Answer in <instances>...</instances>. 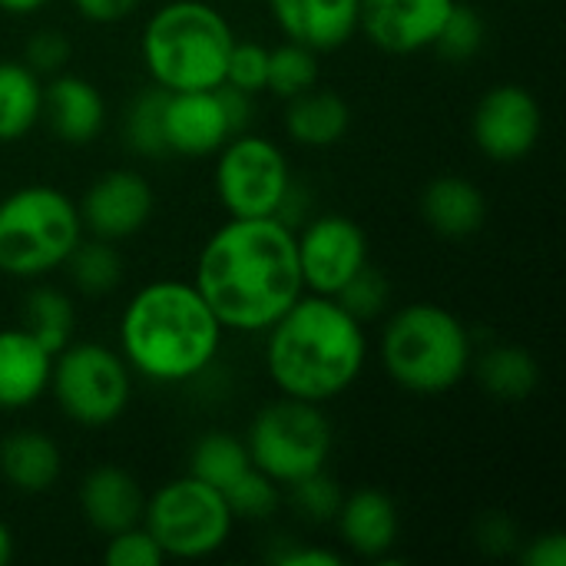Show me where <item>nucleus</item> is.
<instances>
[{"instance_id": "4468645a", "label": "nucleus", "mask_w": 566, "mask_h": 566, "mask_svg": "<svg viewBox=\"0 0 566 566\" xmlns=\"http://www.w3.org/2000/svg\"><path fill=\"white\" fill-rule=\"evenodd\" d=\"M458 0H358V30L385 53L408 56L434 46Z\"/></svg>"}, {"instance_id": "37998d69", "label": "nucleus", "mask_w": 566, "mask_h": 566, "mask_svg": "<svg viewBox=\"0 0 566 566\" xmlns=\"http://www.w3.org/2000/svg\"><path fill=\"white\" fill-rule=\"evenodd\" d=\"M46 3L50 0H0V10H7L13 17H27V13L40 10V7H46Z\"/></svg>"}, {"instance_id": "9d476101", "label": "nucleus", "mask_w": 566, "mask_h": 566, "mask_svg": "<svg viewBox=\"0 0 566 566\" xmlns=\"http://www.w3.org/2000/svg\"><path fill=\"white\" fill-rule=\"evenodd\" d=\"M289 186V159L272 139L245 129L222 143L216 163V196L232 219L275 216Z\"/></svg>"}, {"instance_id": "393cba45", "label": "nucleus", "mask_w": 566, "mask_h": 566, "mask_svg": "<svg viewBox=\"0 0 566 566\" xmlns=\"http://www.w3.org/2000/svg\"><path fill=\"white\" fill-rule=\"evenodd\" d=\"M478 381L501 401H524L541 385L537 358L521 345H494L478 358Z\"/></svg>"}, {"instance_id": "f8f14e48", "label": "nucleus", "mask_w": 566, "mask_h": 566, "mask_svg": "<svg viewBox=\"0 0 566 566\" xmlns=\"http://www.w3.org/2000/svg\"><path fill=\"white\" fill-rule=\"evenodd\" d=\"M471 133L484 156L497 163H514L537 146L544 133V109L527 86L501 83L481 96Z\"/></svg>"}, {"instance_id": "ddd939ff", "label": "nucleus", "mask_w": 566, "mask_h": 566, "mask_svg": "<svg viewBox=\"0 0 566 566\" xmlns=\"http://www.w3.org/2000/svg\"><path fill=\"white\" fill-rule=\"evenodd\" d=\"M83 232L96 239H129L153 216V186L133 169L103 172L76 202Z\"/></svg>"}, {"instance_id": "a878e982", "label": "nucleus", "mask_w": 566, "mask_h": 566, "mask_svg": "<svg viewBox=\"0 0 566 566\" xmlns=\"http://www.w3.org/2000/svg\"><path fill=\"white\" fill-rule=\"evenodd\" d=\"M23 328L50 355H60L73 342V328H76L73 302L60 289H50V285L33 289L27 295V305H23Z\"/></svg>"}, {"instance_id": "39448f33", "label": "nucleus", "mask_w": 566, "mask_h": 566, "mask_svg": "<svg viewBox=\"0 0 566 566\" xmlns=\"http://www.w3.org/2000/svg\"><path fill=\"white\" fill-rule=\"evenodd\" d=\"M381 361L398 388L411 395H444L471 371V332L454 312L431 302H415L388 318L381 335Z\"/></svg>"}, {"instance_id": "f03ea898", "label": "nucleus", "mask_w": 566, "mask_h": 566, "mask_svg": "<svg viewBox=\"0 0 566 566\" xmlns=\"http://www.w3.org/2000/svg\"><path fill=\"white\" fill-rule=\"evenodd\" d=\"M265 332V371L285 398L325 405L365 371V328L332 295L302 292Z\"/></svg>"}, {"instance_id": "c03bdc74", "label": "nucleus", "mask_w": 566, "mask_h": 566, "mask_svg": "<svg viewBox=\"0 0 566 566\" xmlns=\"http://www.w3.org/2000/svg\"><path fill=\"white\" fill-rule=\"evenodd\" d=\"M13 557V534H10V527L0 521V566L7 564Z\"/></svg>"}, {"instance_id": "0eeeda50", "label": "nucleus", "mask_w": 566, "mask_h": 566, "mask_svg": "<svg viewBox=\"0 0 566 566\" xmlns=\"http://www.w3.org/2000/svg\"><path fill=\"white\" fill-rule=\"evenodd\" d=\"M245 448L252 468L269 474L279 488H289L325 471L332 454V421L322 405L282 395L252 418Z\"/></svg>"}, {"instance_id": "f257e3e1", "label": "nucleus", "mask_w": 566, "mask_h": 566, "mask_svg": "<svg viewBox=\"0 0 566 566\" xmlns=\"http://www.w3.org/2000/svg\"><path fill=\"white\" fill-rule=\"evenodd\" d=\"M192 285L222 328L265 332L305 292L295 229L275 216H229L202 245Z\"/></svg>"}, {"instance_id": "9b49d317", "label": "nucleus", "mask_w": 566, "mask_h": 566, "mask_svg": "<svg viewBox=\"0 0 566 566\" xmlns=\"http://www.w3.org/2000/svg\"><path fill=\"white\" fill-rule=\"evenodd\" d=\"M295 249L302 282L315 295L335 298L368 265V239L361 226L338 212L308 219L302 232H295Z\"/></svg>"}, {"instance_id": "412c9836", "label": "nucleus", "mask_w": 566, "mask_h": 566, "mask_svg": "<svg viewBox=\"0 0 566 566\" xmlns=\"http://www.w3.org/2000/svg\"><path fill=\"white\" fill-rule=\"evenodd\" d=\"M63 474L60 444L43 431H13L0 444V478L20 494H46Z\"/></svg>"}, {"instance_id": "c9c22d12", "label": "nucleus", "mask_w": 566, "mask_h": 566, "mask_svg": "<svg viewBox=\"0 0 566 566\" xmlns=\"http://www.w3.org/2000/svg\"><path fill=\"white\" fill-rule=\"evenodd\" d=\"M103 560L106 566H159L166 560V554L159 551L153 534L143 524H136V527H126V531L106 537Z\"/></svg>"}, {"instance_id": "6ab92c4d", "label": "nucleus", "mask_w": 566, "mask_h": 566, "mask_svg": "<svg viewBox=\"0 0 566 566\" xmlns=\"http://www.w3.org/2000/svg\"><path fill=\"white\" fill-rule=\"evenodd\" d=\"M53 355L27 332H0V411H20L40 401L50 388Z\"/></svg>"}, {"instance_id": "c85d7f7f", "label": "nucleus", "mask_w": 566, "mask_h": 566, "mask_svg": "<svg viewBox=\"0 0 566 566\" xmlns=\"http://www.w3.org/2000/svg\"><path fill=\"white\" fill-rule=\"evenodd\" d=\"M166 96L169 90L163 86H149L143 93H136V99L126 109V146L136 156H166Z\"/></svg>"}, {"instance_id": "dca6fc26", "label": "nucleus", "mask_w": 566, "mask_h": 566, "mask_svg": "<svg viewBox=\"0 0 566 566\" xmlns=\"http://www.w3.org/2000/svg\"><path fill=\"white\" fill-rule=\"evenodd\" d=\"M40 119L50 126V133L66 146H86L103 133L106 123V103L103 93L76 76V73H56L43 86V106Z\"/></svg>"}, {"instance_id": "bb28decb", "label": "nucleus", "mask_w": 566, "mask_h": 566, "mask_svg": "<svg viewBox=\"0 0 566 566\" xmlns=\"http://www.w3.org/2000/svg\"><path fill=\"white\" fill-rule=\"evenodd\" d=\"M249 448L242 438L226 434V431H209L196 441L189 454V474L206 481L216 491H226L242 471H249Z\"/></svg>"}, {"instance_id": "cd10ccee", "label": "nucleus", "mask_w": 566, "mask_h": 566, "mask_svg": "<svg viewBox=\"0 0 566 566\" xmlns=\"http://www.w3.org/2000/svg\"><path fill=\"white\" fill-rule=\"evenodd\" d=\"M70 269L73 285L83 295H106L119 285L123 279V259L109 239H80L70 259L63 262Z\"/></svg>"}, {"instance_id": "423d86ee", "label": "nucleus", "mask_w": 566, "mask_h": 566, "mask_svg": "<svg viewBox=\"0 0 566 566\" xmlns=\"http://www.w3.org/2000/svg\"><path fill=\"white\" fill-rule=\"evenodd\" d=\"M80 239L83 222L76 202L56 186H23L0 199L3 275L43 279L70 259Z\"/></svg>"}, {"instance_id": "1a4fd4ad", "label": "nucleus", "mask_w": 566, "mask_h": 566, "mask_svg": "<svg viewBox=\"0 0 566 566\" xmlns=\"http://www.w3.org/2000/svg\"><path fill=\"white\" fill-rule=\"evenodd\" d=\"M60 411L83 428L113 424L133 391L129 365L119 352L99 342H70L60 355H53L50 388Z\"/></svg>"}, {"instance_id": "2eb2a0df", "label": "nucleus", "mask_w": 566, "mask_h": 566, "mask_svg": "<svg viewBox=\"0 0 566 566\" xmlns=\"http://www.w3.org/2000/svg\"><path fill=\"white\" fill-rule=\"evenodd\" d=\"M269 13L285 40L315 53L338 50L358 33V0H269Z\"/></svg>"}, {"instance_id": "f704fd0d", "label": "nucleus", "mask_w": 566, "mask_h": 566, "mask_svg": "<svg viewBox=\"0 0 566 566\" xmlns=\"http://www.w3.org/2000/svg\"><path fill=\"white\" fill-rule=\"evenodd\" d=\"M222 83L242 90V93H262L269 83V50L262 43H232L229 60H226V76Z\"/></svg>"}, {"instance_id": "7c9ffc66", "label": "nucleus", "mask_w": 566, "mask_h": 566, "mask_svg": "<svg viewBox=\"0 0 566 566\" xmlns=\"http://www.w3.org/2000/svg\"><path fill=\"white\" fill-rule=\"evenodd\" d=\"M481 46H484V17L471 3H454L434 36V50L451 63H468L481 53Z\"/></svg>"}, {"instance_id": "a19ab883", "label": "nucleus", "mask_w": 566, "mask_h": 566, "mask_svg": "<svg viewBox=\"0 0 566 566\" xmlns=\"http://www.w3.org/2000/svg\"><path fill=\"white\" fill-rule=\"evenodd\" d=\"M143 0H73V10L90 23H116L126 20Z\"/></svg>"}, {"instance_id": "aec40b11", "label": "nucleus", "mask_w": 566, "mask_h": 566, "mask_svg": "<svg viewBox=\"0 0 566 566\" xmlns=\"http://www.w3.org/2000/svg\"><path fill=\"white\" fill-rule=\"evenodd\" d=\"M335 524L345 547L361 557H385L398 541V507L388 494L375 488H361L342 497Z\"/></svg>"}, {"instance_id": "5701e85b", "label": "nucleus", "mask_w": 566, "mask_h": 566, "mask_svg": "<svg viewBox=\"0 0 566 566\" xmlns=\"http://www.w3.org/2000/svg\"><path fill=\"white\" fill-rule=\"evenodd\" d=\"M352 126V109L335 90H318V83L289 99L285 109V133L292 143L308 149L335 146Z\"/></svg>"}, {"instance_id": "72a5a7b5", "label": "nucleus", "mask_w": 566, "mask_h": 566, "mask_svg": "<svg viewBox=\"0 0 566 566\" xmlns=\"http://www.w3.org/2000/svg\"><path fill=\"white\" fill-rule=\"evenodd\" d=\"M335 302L342 308H348L358 322H371L381 315V308L388 305V279L385 272H378L371 262L335 295Z\"/></svg>"}, {"instance_id": "e433bc0d", "label": "nucleus", "mask_w": 566, "mask_h": 566, "mask_svg": "<svg viewBox=\"0 0 566 566\" xmlns=\"http://www.w3.org/2000/svg\"><path fill=\"white\" fill-rule=\"evenodd\" d=\"M70 60V40L60 30H40L27 40L23 50V63L36 73V76H56Z\"/></svg>"}, {"instance_id": "ea45409f", "label": "nucleus", "mask_w": 566, "mask_h": 566, "mask_svg": "<svg viewBox=\"0 0 566 566\" xmlns=\"http://www.w3.org/2000/svg\"><path fill=\"white\" fill-rule=\"evenodd\" d=\"M478 541L488 554H507L517 547V527L504 517V514H488L481 521V531H478Z\"/></svg>"}, {"instance_id": "473e14b6", "label": "nucleus", "mask_w": 566, "mask_h": 566, "mask_svg": "<svg viewBox=\"0 0 566 566\" xmlns=\"http://www.w3.org/2000/svg\"><path fill=\"white\" fill-rule=\"evenodd\" d=\"M289 501L302 517L325 524V521H335L338 504H342V491L332 478H325V471H315V474L289 484Z\"/></svg>"}, {"instance_id": "2f4dec72", "label": "nucleus", "mask_w": 566, "mask_h": 566, "mask_svg": "<svg viewBox=\"0 0 566 566\" xmlns=\"http://www.w3.org/2000/svg\"><path fill=\"white\" fill-rule=\"evenodd\" d=\"M222 497H226V504H229V511H232L235 521H269L275 514L279 501H282L279 484L269 474H262L259 468L242 471L222 491Z\"/></svg>"}, {"instance_id": "6e6552de", "label": "nucleus", "mask_w": 566, "mask_h": 566, "mask_svg": "<svg viewBox=\"0 0 566 566\" xmlns=\"http://www.w3.org/2000/svg\"><path fill=\"white\" fill-rule=\"evenodd\" d=\"M232 511L222 491L186 474L146 497L143 527L172 560H206L226 547L232 534Z\"/></svg>"}, {"instance_id": "58836bf2", "label": "nucleus", "mask_w": 566, "mask_h": 566, "mask_svg": "<svg viewBox=\"0 0 566 566\" xmlns=\"http://www.w3.org/2000/svg\"><path fill=\"white\" fill-rule=\"evenodd\" d=\"M521 560H524V566H566V537L560 531L534 537L524 547Z\"/></svg>"}, {"instance_id": "79ce46f5", "label": "nucleus", "mask_w": 566, "mask_h": 566, "mask_svg": "<svg viewBox=\"0 0 566 566\" xmlns=\"http://www.w3.org/2000/svg\"><path fill=\"white\" fill-rule=\"evenodd\" d=\"M282 566H342V554L328 547H292L289 554L275 557Z\"/></svg>"}, {"instance_id": "7ed1b4c3", "label": "nucleus", "mask_w": 566, "mask_h": 566, "mask_svg": "<svg viewBox=\"0 0 566 566\" xmlns=\"http://www.w3.org/2000/svg\"><path fill=\"white\" fill-rule=\"evenodd\" d=\"M222 325L192 282H149L123 308L119 355L156 385L199 378L219 355Z\"/></svg>"}, {"instance_id": "4c0bfd02", "label": "nucleus", "mask_w": 566, "mask_h": 566, "mask_svg": "<svg viewBox=\"0 0 566 566\" xmlns=\"http://www.w3.org/2000/svg\"><path fill=\"white\" fill-rule=\"evenodd\" d=\"M216 93H219V103H222V113H226V123H229L232 136L235 133H245L249 123H252V116H255V96L252 93H242V90H235L229 83H219Z\"/></svg>"}, {"instance_id": "4be33fe9", "label": "nucleus", "mask_w": 566, "mask_h": 566, "mask_svg": "<svg viewBox=\"0 0 566 566\" xmlns=\"http://www.w3.org/2000/svg\"><path fill=\"white\" fill-rule=\"evenodd\" d=\"M421 216L424 222L448 235V239H468L474 235L488 219V199L484 192L461 176H441L424 186L421 192Z\"/></svg>"}, {"instance_id": "b1692460", "label": "nucleus", "mask_w": 566, "mask_h": 566, "mask_svg": "<svg viewBox=\"0 0 566 566\" xmlns=\"http://www.w3.org/2000/svg\"><path fill=\"white\" fill-rule=\"evenodd\" d=\"M43 83L20 60H0V143L23 139L40 123Z\"/></svg>"}, {"instance_id": "c756f323", "label": "nucleus", "mask_w": 566, "mask_h": 566, "mask_svg": "<svg viewBox=\"0 0 566 566\" xmlns=\"http://www.w3.org/2000/svg\"><path fill=\"white\" fill-rule=\"evenodd\" d=\"M318 83V53L285 40L282 46L269 50V83L265 90H272L282 99H292L305 90H312Z\"/></svg>"}, {"instance_id": "f3484780", "label": "nucleus", "mask_w": 566, "mask_h": 566, "mask_svg": "<svg viewBox=\"0 0 566 566\" xmlns=\"http://www.w3.org/2000/svg\"><path fill=\"white\" fill-rule=\"evenodd\" d=\"M232 136L216 90L166 96V146L179 156H212Z\"/></svg>"}, {"instance_id": "20e7f679", "label": "nucleus", "mask_w": 566, "mask_h": 566, "mask_svg": "<svg viewBox=\"0 0 566 566\" xmlns=\"http://www.w3.org/2000/svg\"><path fill=\"white\" fill-rule=\"evenodd\" d=\"M235 33L222 10L206 0H169L143 30V63L156 86L169 93L216 90Z\"/></svg>"}, {"instance_id": "a211bd4d", "label": "nucleus", "mask_w": 566, "mask_h": 566, "mask_svg": "<svg viewBox=\"0 0 566 566\" xmlns=\"http://www.w3.org/2000/svg\"><path fill=\"white\" fill-rule=\"evenodd\" d=\"M80 511L93 531L109 537V534L143 524L146 494L129 471L99 464L80 484Z\"/></svg>"}]
</instances>
